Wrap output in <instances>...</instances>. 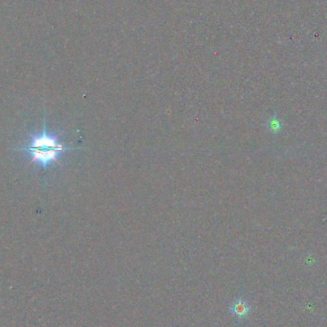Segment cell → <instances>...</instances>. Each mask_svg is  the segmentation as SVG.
Instances as JSON below:
<instances>
[{
	"instance_id": "6da1fadb",
	"label": "cell",
	"mask_w": 327,
	"mask_h": 327,
	"mask_svg": "<svg viewBox=\"0 0 327 327\" xmlns=\"http://www.w3.org/2000/svg\"><path fill=\"white\" fill-rule=\"evenodd\" d=\"M25 149H38V150H57L60 151L66 150H79L74 148H67L63 146L58 137L55 134H50L46 131V119L44 116V123H43V131L41 134H30V139L27 142L22 145L20 148L15 149V150H25Z\"/></svg>"
},
{
	"instance_id": "7a4b0ae2",
	"label": "cell",
	"mask_w": 327,
	"mask_h": 327,
	"mask_svg": "<svg viewBox=\"0 0 327 327\" xmlns=\"http://www.w3.org/2000/svg\"><path fill=\"white\" fill-rule=\"evenodd\" d=\"M23 151L31 157L30 164H38L45 170L51 164H60V153L62 151L57 150H38L25 149Z\"/></svg>"
},
{
	"instance_id": "3957f363",
	"label": "cell",
	"mask_w": 327,
	"mask_h": 327,
	"mask_svg": "<svg viewBox=\"0 0 327 327\" xmlns=\"http://www.w3.org/2000/svg\"><path fill=\"white\" fill-rule=\"evenodd\" d=\"M251 306L248 304V302L242 298H237L236 300H233L229 310L230 312L236 318V320L240 323L246 319L248 314L251 311Z\"/></svg>"
},
{
	"instance_id": "277c9868",
	"label": "cell",
	"mask_w": 327,
	"mask_h": 327,
	"mask_svg": "<svg viewBox=\"0 0 327 327\" xmlns=\"http://www.w3.org/2000/svg\"><path fill=\"white\" fill-rule=\"evenodd\" d=\"M267 126H268V129L271 132H272L273 134H276V133L280 132L281 129H282V124L275 116H273V117L269 119V121L267 123Z\"/></svg>"
}]
</instances>
